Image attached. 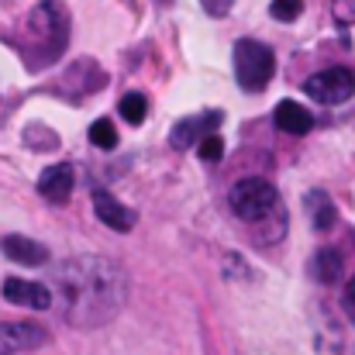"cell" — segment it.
Returning a JSON list of instances; mask_svg holds the SVG:
<instances>
[{"instance_id": "1", "label": "cell", "mask_w": 355, "mask_h": 355, "mask_svg": "<svg viewBox=\"0 0 355 355\" xmlns=\"http://www.w3.org/2000/svg\"><path fill=\"white\" fill-rule=\"evenodd\" d=\"M62 314L73 328H104L128 300V276L104 255H76L59 269Z\"/></svg>"}, {"instance_id": "2", "label": "cell", "mask_w": 355, "mask_h": 355, "mask_svg": "<svg viewBox=\"0 0 355 355\" xmlns=\"http://www.w3.org/2000/svg\"><path fill=\"white\" fill-rule=\"evenodd\" d=\"M10 42L21 52L28 69L52 66L69 45V10L59 0L35 3L31 14L24 17V24H21V35H14Z\"/></svg>"}, {"instance_id": "3", "label": "cell", "mask_w": 355, "mask_h": 355, "mask_svg": "<svg viewBox=\"0 0 355 355\" xmlns=\"http://www.w3.org/2000/svg\"><path fill=\"white\" fill-rule=\"evenodd\" d=\"M232 211L245 225H262L269 218H286L279 211V190L269 183V180H259V176H248V180H238L232 187V197H228Z\"/></svg>"}, {"instance_id": "4", "label": "cell", "mask_w": 355, "mask_h": 355, "mask_svg": "<svg viewBox=\"0 0 355 355\" xmlns=\"http://www.w3.org/2000/svg\"><path fill=\"white\" fill-rule=\"evenodd\" d=\"M276 73V55L255 38L235 42V80L245 94H262Z\"/></svg>"}, {"instance_id": "5", "label": "cell", "mask_w": 355, "mask_h": 355, "mask_svg": "<svg viewBox=\"0 0 355 355\" xmlns=\"http://www.w3.org/2000/svg\"><path fill=\"white\" fill-rule=\"evenodd\" d=\"M307 97L318 101V104H342L355 94V73L345 66H331V69H321L314 73L307 83H304Z\"/></svg>"}, {"instance_id": "6", "label": "cell", "mask_w": 355, "mask_h": 355, "mask_svg": "<svg viewBox=\"0 0 355 355\" xmlns=\"http://www.w3.org/2000/svg\"><path fill=\"white\" fill-rule=\"evenodd\" d=\"M225 121L221 111H204V114H193V118H183L173 124V131H169V145L173 148H190V145H200L207 135H214L218 131V124Z\"/></svg>"}, {"instance_id": "7", "label": "cell", "mask_w": 355, "mask_h": 355, "mask_svg": "<svg viewBox=\"0 0 355 355\" xmlns=\"http://www.w3.org/2000/svg\"><path fill=\"white\" fill-rule=\"evenodd\" d=\"M45 342H49V331L38 324H28V321H3L0 324V355L31 352Z\"/></svg>"}, {"instance_id": "8", "label": "cell", "mask_w": 355, "mask_h": 355, "mask_svg": "<svg viewBox=\"0 0 355 355\" xmlns=\"http://www.w3.org/2000/svg\"><path fill=\"white\" fill-rule=\"evenodd\" d=\"M73 183H76V173L69 162H55L49 166L42 176H38V193L49 200V204H66L69 193H73Z\"/></svg>"}, {"instance_id": "9", "label": "cell", "mask_w": 355, "mask_h": 355, "mask_svg": "<svg viewBox=\"0 0 355 355\" xmlns=\"http://www.w3.org/2000/svg\"><path fill=\"white\" fill-rule=\"evenodd\" d=\"M3 300L17 304V307H31V311H49L52 307V293L42 283H28V279H3Z\"/></svg>"}, {"instance_id": "10", "label": "cell", "mask_w": 355, "mask_h": 355, "mask_svg": "<svg viewBox=\"0 0 355 355\" xmlns=\"http://www.w3.org/2000/svg\"><path fill=\"white\" fill-rule=\"evenodd\" d=\"M94 214H97L111 232H131V228H135V211L124 207L118 197H111L107 190H94Z\"/></svg>"}, {"instance_id": "11", "label": "cell", "mask_w": 355, "mask_h": 355, "mask_svg": "<svg viewBox=\"0 0 355 355\" xmlns=\"http://www.w3.org/2000/svg\"><path fill=\"white\" fill-rule=\"evenodd\" d=\"M0 252L10 259V262H21V266H42L49 259V248L35 238H24V235H7L0 241Z\"/></svg>"}, {"instance_id": "12", "label": "cell", "mask_w": 355, "mask_h": 355, "mask_svg": "<svg viewBox=\"0 0 355 355\" xmlns=\"http://www.w3.org/2000/svg\"><path fill=\"white\" fill-rule=\"evenodd\" d=\"M272 124L286 135H307L314 128V118L307 107H300L297 101H279L276 111H272Z\"/></svg>"}, {"instance_id": "13", "label": "cell", "mask_w": 355, "mask_h": 355, "mask_svg": "<svg viewBox=\"0 0 355 355\" xmlns=\"http://www.w3.org/2000/svg\"><path fill=\"white\" fill-rule=\"evenodd\" d=\"M304 204H307V211H311V218H314V228H318V232H331V228H335L338 211H335V204H331V197H328L324 190H311Z\"/></svg>"}, {"instance_id": "14", "label": "cell", "mask_w": 355, "mask_h": 355, "mask_svg": "<svg viewBox=\"0 0 355 355\" xmlns=\"http://www.w3.org/2000/svg\"><path fill=\"white\" fill-rule=\"evenodd\" d=\"M311 272H314V279L324 283V286L338 283V279H342V255H338V248H321V252L311 259Z\"/></svg>"}, {"instance_id": "15", "label": "cell", "mask_w": 355, "mask_h": 355, "mask_svg": "<svg viewBox=\"0 0 355 355\" xmlns=\"http://www.w3.org/2000/svg\"><path fill=\"white\" fill-rule=\"evenodd\" d=\"M90 141L97 145V148H104V152H111L114 145H118V131H114V121L111 118H97L90 124Z\"/></svg>"}, {"instance_id": "16", "label": "cell", "mask_w": 355, "mask_h": 355, "mask_svg": "<svg viewBox=\"0 0 355 355\" xmlns=\"http://www.w3.org/2000/svg\"><path fill=\"white\" fill-rule=\"evenodd\" d=\"M145 114H148L145 94H124V97H121V118L128 121V124H141Z\"/></svg>"}, {"instance_id": "17", "label": "cell", "mask_w": 355, "mask_h": 355, "mask_svg": "<svg viewBox=\"0 0 355 355\" xmlns=\"http://www.w3.org/2000/svg\"><path fill=\"white\" fill-rule=\"evenodd\" d=\"M300 10H304V0H272V3H269V14H272L276 21H283V24L297 21Z\"/></svg>"}, {"instance_id": "18", "label": "cell", "mask_w": 355, "mask_h": 355, "mask_svg": "<svg viewBox=\"0 0 355 355\" xmlns=\"http://www.w3.org/2000/svg\"><path fill=\"white\" fill-rule=\"evenodd\" d=\"M197 155H200L204 162H218V159L225 155V141H221V135H207V138L197 145Z\"/></svg>"}, {"instance_id": "19", "label": "cell", "mask_w": 355, "mask_h": 355, "mask_svg": "<svg viewBox=\"0 0 355 355\" xmlns=\"http://www.w3.org/2000/svg\"><path fill=\"white\" fill-rule=\"evenodd\" d=\"M200 7H204L211 17H225V14L235 7V0H200Z\"/></svg>"}, {"instance_id": "20", "label": "cell", "mask_w": 355, "mask_h": 355, "mask_svg": "<svg viewBox=\"0 0 355 355\" xmlns=\"http://www.w3.org/2000/svg\"><path fill=\"white\" fill-rule=\"evenodd\" d=\"M335 17H338L342 24H352L355 21V0H338V3H335Z\"/></svg>"}, {"instance_id": "21", "label": "cell", "mask_w": 355, "mask_h": 355, "mask_svg": "<svg viewBox=\"0 0 355 355\" xmlns=\"http://www.w3.org/2000/svg\"><path fill=\"white\" fill-rule=\"evenodd\" d=\"M345 304H349V311H355V276H352V283L345 286Z\"/></svg>"}]
</instances>
